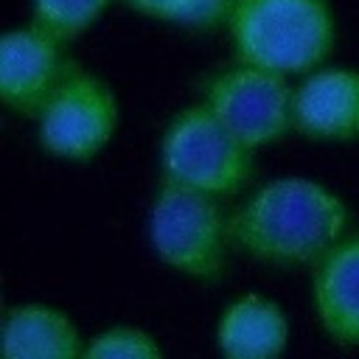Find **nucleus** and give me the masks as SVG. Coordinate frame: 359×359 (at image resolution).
Listing matches in <instances>:
<instances>
[{
    "label": "nucleus",
    "mask_w": 359,
    "mask_h": 359,
    "mask_svg": "<svg viewBox=\"0 0 359 359\" xmlns=\"http://www.w3.org/2000/svg\"><path fill=\"white\" fill-rule=\"evenodd\" d=\"M348 205L309 177H275L230 213V241L255 261L317 266L348 230Z\"/></svg>",
    "instance_id": "obj_1"
},
{
    "label": "nucleus",
    "mask_w": 359,
    "mask_h": 359,
    "mask_svg": "<svg viewBox=\"0 0 359 359\" xmlns=\"http://www.w3.org/2000/svg\"><path fill=\"white\" fill-rule=\"evenodd\" d=\"M227 31L238 62L289 79L323 67L337 17L331 0H236Z\"/></svg>",
    "instance_id": "obj_2"
},
{
    "label": "nucleus",
    "mask_w": 359,
    "mask_h": 359,
    "mask_svg": "<svg viewBox=\"0 0 359 359\" xmlns=\"http://www.w3.org/2000/svg\"><path fill=\"white\" fill-rule=\"evenodd\" d=\"M149 244L174 272L213 283L222 278L230 250V216L219 199L160 182L149 208Z\"/></svg>",
    "instance_id": "obj_3"
},
{
    "label": "nucleus",
    "mask_w": 359,
    "mask_h": 359,
    "mask_svg": "<svg viewBox=\"0 0 359 359\" xmlns=\"http://www.w3.org/2000/svg\"><path fill=\"white\" fill-rule=\"evenodd\" d=\"M160 171L165 182L224 199L250 182L252 151L205 104H191L168 121L160 137Z\"/></svg>",
    "instance_id": "obj_4"
},
{
    "label": "nucleus",
    "mask_w": 359,
    "mask_h": 359,
    "mask_svg": "<svg viewBox=\"0 0 359 359\" xmlns=\"http://www.w3.org/2000/svg\"><path fill=\"white\" fill-rule=\"evenodd\" d=\"M199 104L250 151L278 143L294 129V87L286 76L255 65L236 62L216 70L205 81Z\"/></svg>",
    "instance_id": "obj_5"
},
{
    "label": "nucleus",
    "mask_w": 359,
    "mask_h": 359,
    "mask_svg": "<svg viewBox=\"0 0 359 359\" xmlns=\"http://www.w3.org/2000/svg\"><path fill=\"white\" fill-rule=\"evenodd\" d=\"M34 121L36 140L48 154L87 163L118 129V98L104 79L73 65Z\"/></svg>",
    "instance_id": "obj_6"
},
{
    "label": "nucleus",
    "mask_w": 359,
    "mask_h": 359,
    "mask_svg": "<svg viewBox=\"0 0 359 359\" xmlns=\"http://www.w3.org/2000/svg\"><path fill=\"white\" fill-rule=\"evenodd\" d=\"M70 67L65 42L36 25L11 28L0 39V101L17 115L36 118Z\"/></svg>",
    "instance_id": "obj_7"
},
{
    "label": "nucleus",
    "mask_w": 359,
    "mask_h": 359,
    "mask_svg": "<svg viewBox=\"0 0 359 359\" xmlns=\"http://www.w3.org/2000/svg\"><path fill=\"white\" fill-rule=\"evenodd\" d=\"M294 129L311 140H353L359 135V70L325 65L294 87Z\"/></svg>",
    "instance_id": "obj_8"
},
{
    "label": "nucleus",
    "mask_w": 359,
    "mask_h": 359,
    "mask_svg": "<svg viewBox=\"0 0 359 359\" xmlns=\"http://www.w3.org/2000/svg\"><path fill=\"white\" fill-rule=\"evenodd\" d=\"M311 306L339 345H359V233L345 236L311 272Z\"/></svg>",
    "instance_id": "obj_9"
},
{
    "label": "nucleus",
    "mask_w": 359,
    "mask_h": 359,
    "mask_svg": "<svg viewBox=\"0 0 359 359\" xmlns=\"http://www.w3.org/2000/svg\"><path fill=\"white\" fill-rule=\"evenodd\" d=\"M286 345L289 320L275 300L247 292L222 309L216 323L222 359H280Z\"/></svg>",
    "instance_id": "obj_10"
},
{
    "label": "nucleus",
    "mask_w": 359,
    "mask_h": 359,
    "mask_svg": "<svg viewBox=\"0 0 359 359\" xmlns=\"http://www.w3.org/2000/svg\"><path fill=\"white\" fill-rule=\"evenodd\" d=\"M81 337L67 311L20 303L3 314V359H81Z\"/></svg>",
    "instance_id": "obj_11"
},
{
    "label": "nucleus",
    "mask_w": 359,
    "mask_h": 359,
    "mask_svg": "<svg viewBox=\"0 0 359 359\" xmlns=\"http://www.w3.org/2000/svg\"><path fill=\"white\" fill-rule=\"evenodd\" d=\"M126 3L151 20L194 31H216L227 25L236 6V0H126Z\"/></svg>",
    "instance_id": "obj_12"
},
{
    "label": "nucleus",
    "mask_w": 359,
    "mask_h": 359,
    "mask_svg": "<svg viewBox=\"0 0 359 359\" xmlns=\"http://www.w3.org/2000/svg\"><path fill=\"white\" fill-rule=\"evenodd\" d=\"M112 0H31V25L59 42L81 36Z\"/></svg>",
    "instance_id": "obj_13"
},
{
    "label": "nucleus",
    "mask_w": 359,
    "mask_h": 359,
    "mask_svg": "<svg viewBox=\"0 0 359 359\" xmlns=\"http://www.w3.org/2000/svg\"><path fill=\"white\" fill-rule=\"evenodd\" d=\"M81 359H163V348L143 328L112 325L84 345Z\"/></svg>",
    "instance_id": "obj_14"
}]
</instances>
